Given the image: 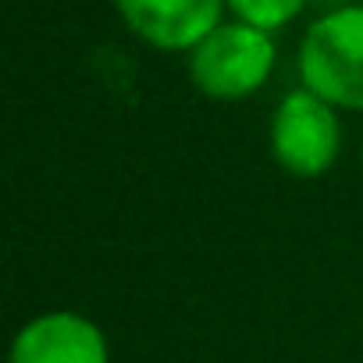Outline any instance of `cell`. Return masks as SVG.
<instances>
[{"mask_svg":"<svg viewBox=\"0 0 363 363\" xmlns=\"http://www.w3.org/2000/svg\"><path fill=\"white\" fill-rule=\"evenodd\" d=\"M8 363H111V345L86 313L47 310L15 331Z\"/></svg>","mask_w":363,"mask_h":363,"instance_id":"cell-5","label":"cell"},{"mask_svg":"<svg viewBox=\"0 0 363 363\" xmlns=\"http://www.w3.org/2000/svg\"><path fill=\"white\" fill-rule=\"evenodd\" d=\"M310 8V0H228V15L264 33H278Z\"/></svg>","mask_w":363,"mask_h":363,"instance_id":"cell-6","label":"cell"},{"mask_svg":"<svg viewBox=\"0 0 363 363\" xmlns=\"http://www.w3.org/2000/svg\"><path fill=\"white\" fill-rule=\"evenodd\" d=\"M186 57H189V79L203 96L221 104H239L271 82L278 65V43L274 33H264L239 18H225Z\"/></svg>","mask_w":363,"mask_h":363,"instance_id":"cell-2","label":"cell"},{"mask_svg":"<svg viewBox=\"0 0 363 363\" xmlns=\"http://www.w3.org/2000/svg\"><path fill=\"white\" fill-rule=\"evenodd\" d=\"M267 143L281 171L296 178H320L338 164V153H342L338 107H331L306 86H299L278 100L271 114Z\"/></svg>","mask_w":363,"mask_h":363,"instance_id":"cell-3","label":"cell"},{"mask_svg":"<svg viewBox=\"0 0 363 363\" xmlns=\"http://www.w3.org/2000/svg\"><path fill=\"white\" fill-rule=\"evenodd\" d=\"M125 29L153 50L189 54L228 15V0H114Z\"/></svg>","mask_w":363,"mask_h":363,"instance_id":"cell-4","label":"cell"},{"mask_svg":"<svg viewBox=\"0 0 363 363\" xmlns=\"http://www.w3.org/2000/svg\"><path fill=\"white\" fill-rule=\"evenodd\" d=\"M299 86L338 111L363 114V4H335L317 15L296 54Z\"/></svg>","mask_w":363,"mask_h":363,"instance_id":"cell-1","label":"cell"}]
</instances>
